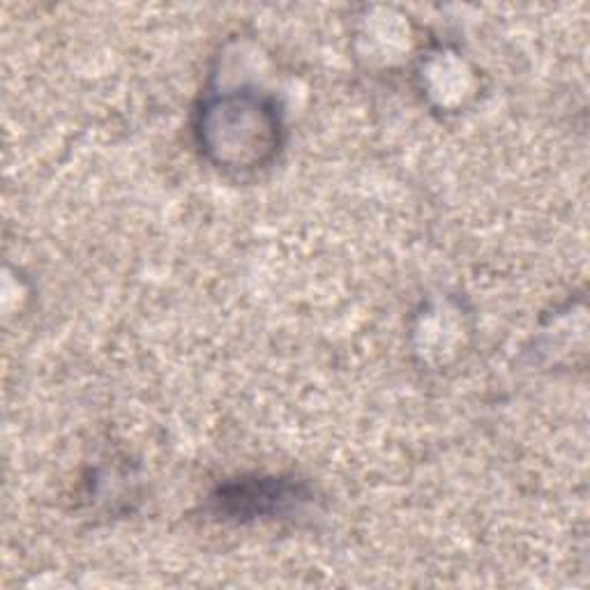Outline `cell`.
<instances>
[{"label":"cell","instance_id":"obj_1","mask_svg":"<svg viewBox=\"0 0 590 590\" xmlns=\"http://www.w3.org/2000/svg\"><path fill=\"white\" fill-rule=\"evenodd\" d=\"M230 498H240L243 503V512L238 515H268L277 505L287 503L293 496V490L281 482H272V480H259V482H249V484H240L234 486V490H228Z\"/></svg>","mask_w":590,"mask_h":590}]
</instances>
